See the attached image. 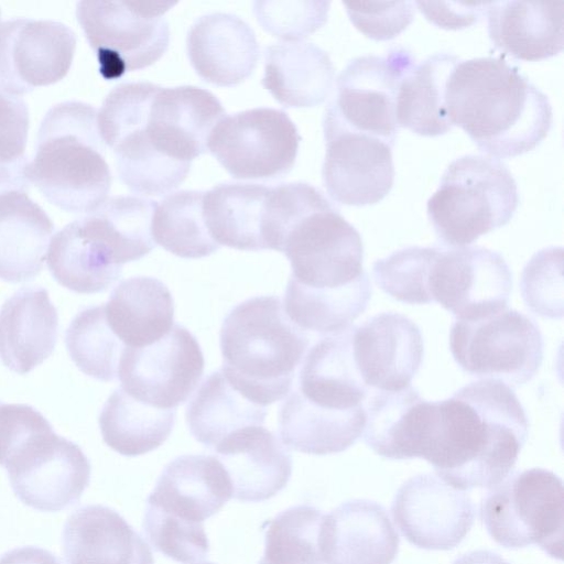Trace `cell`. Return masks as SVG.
Masks as SVG:
<instances>
[{"mask_svg":"<svg viewBox=\"0 0 564 564\" xmlns=\"http://www.w3.org/2000/svg\"><path fill=\"white\" fill-rule=\"evenodd\" d=\"M225 115L217 97L200 87L132 82L106 96L97 122L121 182L133 193L160 196L186 178Z\"/></svg>","mask_w":564,"mask_h":564,"instance_id":"1","label":"cell"},{"mask_svg":"<svg viewBox=\"0 0 564 564\" xmlns=\"http://www.w3.org/2000/svg\"><path fill=\"white\" fill-rule=\"evenodd\" d=\"M528 435V416L513 390L482 379L429 401L417 458L456 489H489L510 474Z\"/></svg>","mask_w":564,"mask_h":564,"instance_id":"2","label":"cell"},{"mask_svg":"<svg viewBox=\"0 0 564 564\" xmlns=\"http://www.w3.org/2000/svg\"><path fill=\"white\" fill-rule=\"evenodd\" d=\"M445 101L451 122L494 158L532 150L552 126L549 97L501 57L459 61L448 78Z\"/></svg>","mask_w":564,"mask_h":564,"instance_id":"3","label":"cell"},{"mask_svg":"<svg viewBox=\"0 0 564 564\" xmlns=\"http://www.w3.org/2000/svg\"><path fill=\"white\" fill-rule=\"evenodd\" d=\"M308 344L280 297L254 296L231 308L223 322L220 370L240 394L265 406L291 392Z\"/></svg>","mask_w":564,"mask_h":564,"instance_id":"4","label":"cell"},{"mask_svg":"<svg viewBox=\"0 0 564 564\" xmlns=\"http://www.w3.org/2000/svg\"><path fill=\"white\" fill-rule=\"evenodd\" d=\"M280 226V252L292 269L289 284L311 291L339 290L366 272L360 234L315 186L281 185Z\"/></svg>","mask_w":564,"mask_h":564,"instance_id":"5","label":"cell"},{"mask_svg":"<svg viewBox=\"0 0 564 564\" xmlns=\"http://www.w3.org/2000/svg\"><path fill=\"white\" fill-rule=\"evenodd\" d=\"M105 147L93 106L57 104L41 122L29 180L61 209L90 213L107 198L111 185Z\"/></svg>","mask_w":564,"mask_h":564,"instance_id":"6","label":"cell"},{"mask_svg":"<svg viewBox=\"0 0 564 564\" xmlns=\"http://www.w3.org/2000/svg\"><path fill=\"white\" fill-rule=\"evenodd\" d=\"M519 204L517 182L497 158L464 154L442 174L427 200V216L447 247H465L506 225Z\"/></svg>","mask_w":564,"mask_h":564,"instance_id":"7","label":"cell"},{"mask_svg":"<svg viewBox=\"0 0 564 564\" xmlns=\"http://www.w3.org/2000/svg\"><path fill=\"white\" fill-rule=\"evenodd\" d=\"M176 2L155 0H83L76 18L107 80L142 69L167 50L165 12Z\"/></svg>","mask_w":564,"mask_h":564,"instance_id":"8","label":"cell"},{"mask_svg":"<svg viewBox=\"0 0 564 564\" xmlns=\"http://www.w3.org/2000/svg\"><path fill=\"white\" fill-rule=\"evenodd\" d=\"M480 519L501 546L534 544L561 560L563 481L553 471L538 467L508 475L481 499Z\"/></svg>","mask_w":564,"mask_h":564,"instance_id":"9","label":"cell"},{"mask_svg":"<svg viewBox=\"0 0 564 564\" xmlns=\"http://www.w3.org/2000/svg\"><path fill=\"white\" fill-rule=\"evenodd\" d=\"M543 347L536 323L508 307L476 321L456 319L449 333L451 352L462 370L508 387L522 386L534 377Z\"/></svg>","mask_w":564,"mask_h":564,"instance_id":"10","label":"cell"},{"mask_svg":"<svg viewBox=\"0 0 564 564\" xmlns=\"http://www.w3.org/2000/svg\"><path fill=\"white\" fill-rule=\"evenodd\" d=\"M415 63L413 54L404 47L352 58L338 75L324 115L393 147L399 128L400 85Z\"/></svg>","mask_w":564,"mask_h":564,"instance_id":"11","label":"cell"},{"mask_svg":"<svg viewBox=\"0 0 564 564\" xmlns=\"http://www.w3.org/2000/svg\"><path fill=\"white\" fill-rule=\"evenodd\" d=\"M300 141L286 112L262 107L223 117L208 138L207 151L235 178L270 180L292 170Z\"/></svg>","mask_w":564,"mask_h":564,"instance_id":"12","label":"cell"},{"mask_svg":"<svg viewBox=\"0 0 564 564\" xmlns=\"http://www.w3.org/2000/svg\"><path fill=\"white\" fill-rule=\"evenodd\" d=\"M511 271L498 252L479 246L433 247L425 278L427 304L458 321H476L508 307Z\"/></svg>","mask_w":564,"mask_h":564,"instance_id":"13","label":"cell"},{"mask_svg":"<svg viewBox=\"0 0 564 564\" xmlns=\"http://www.w3.org/2000/svg\"><path fill=\"white\" fill-rule=\"evenodd\" d=\"M10 485L26 506L45 512L68 508L90 480V463L74 442L48 424L19 444L7 458Z\"/></svg>","mask_w":564,"mask_h":564,"instance_id":"14","label":"cell"},{"mask_svg":"<svg viewBox=\"0 0 564 564\" xmlns=\"http://www.w3.org/2000/svg\"><path fill=\"white\" fill-rule=\"evenodd\" d=\"M205 368L196 337L184 326L172 329L142 348L126 347L118 379L128 394L159 409H176L197 388Z\"/></svg>","mask_w":564,"mask_h":564,"instance_id":"15","label":"cell"},{"mask_svg":"<svg viewBox=\"0 0 564 564\" xmlns=\"http://www.w3.org/2000/svg\"><path fill=\"white\" fill-rule=\"evenodd\" d=\"M75 50L76 34L62 22L29 18L0 22V91L18 97L59 82Z\"/></svg>","mask_w":564,"mask_h":564,"instance_id":"16","label":"cell"},{"mask_svg":"<svg viewBox=\"0 0 564 564\" xmlns=\"http://www.w3.org/2000/svg\"><path fill=\"white\" fill-rule=\"evenodd\" d=\"M323 130L326 149L322 176L329 196L355 206L381 200L394 181L392 145L325 115Z\"/></svg>","mask_w":564,"mask_h":564,"instance_id":"17","label":"cell"},{"mask_svg":"<svg viewBox=\"0 0 564 564\" xmlns=\"http://www.w3.org/2000/svg\"><path fill=\"white\" fill-rule=\"evenodd\" d=\"M391 512L402 535L425 550L457 546L475 519L470 497L432 474H420L403 482Z\"/></svg>","mask_w":564,"mask_h":564,"instance_id":"18","label":"cell"},{"mask_svg":"<svg viewBox=\"0 0 564 564\" xmlns=\"http://www.w3.org/2000/svg\"><path fill=\"white\" fill-rule=\"evenodd\" d=\"M357 371L369 389L399 391L417 373L424 355L417 325L402 314L388 312L352 328Z\"/></svg>","mask_w":564,"mask_h":564,"instance_id":"19","label":"cell"},{"mask_svg":"<svg viewBox=\"0 0 564 564\" xmlns=\"http://www.w3.org/2000/svg\"><path fill=\"white\" fill-rule=\"evenodd\" d=\"M230 498V478L215 455H182L164 467L147 508L187 525L204 527Z\"/></svg>","mask_w":564,"mask_h":564,"instance_id":"20","label":"cell"},{"mask_svg":"<svg viewBox=\"0 0 564 564\" xmlns=\"http://www.w3.org/2000/svg\"><path fill=\"white\" fill-rule=\"evenodd\" d=\"M400 539L387 510L354 499L324 514L319 547L325 564H391Z\"/></svg>","mask_w":564,"mask_h":564,"instance_id":"21","label":"cell"},{"mask_svg":"<svg viewBox=\"0 0 564 564\" xmlns=\"http://www.w3.org/2000/svg\"><path fill=\"white\" fill-rule=\"evenodd\" d=\"M213 451L230 478L232 498L239 501L268 500L288 485L292 475L289 449L262 425L232 432Z\"/></svg>","mask_w":564,"mask_h":564,"instance_id":"22","label":"cell"},{"mask_svg":"<svg viewBox=\"0 0 564 564\" xmlns=\"http://www.w3.org/2000/svg\"><path fill=\"white\" fill-rule=\"evenodd\" d=\"M186 50L197 75L224 87L246 80L260 55L253 30L238 15L224 12L198 18L188 30Z\"/></svg>","mask_w":564,"mask_h":564,"instance_id":"23","label":"cell"},{"mask_svg":"<svg viewBox=\"0 0 564 564\" xmlns=\"http://www.w3.org/2000/svg\"><path fill=\"white\" fill-rule=\"evenodd\" d=\"M352 328L323 336L305 354L293 391L308 405L332 412L365 410L370 389L356 368Z\"/></svg>","mask_w":564,"mask_h":564,"instance_id":"24","label":"cell"},{"mask_svg":"<svg viewBox=\"0 0 564 564\" xmlns=\"http://www.w3.org/2000/svg\"><path fill=\"white\" fill-rule=\"evenodd\" d=\"M58 313L42 286H23L0 308V360L11 371L25 375L54 350Z\"/></svg>","mask_w":564,"mask_h":564,"instance_id":"25","label":"cell"},{"mask_svg":"<svg viewBox=\"0 0 564 564\" xmlns=\"http://www.w3.org/2000/svg\"><path fill=\"white\" fill-rule=\"evenodd\" d=\"M63 550L67 564H154L141 535L117 511L100 505L68 517Z\"/></svg>","mask_w":564,"mask_h":564,"instance_id":"26","label":"cell"},{"mask_svg":"<svg viewBox=\"0 0 564 564\" xmlns=\"http://www.w3.org/2000/svg\"><path fill=\"white\" fill-rule=\"evenodd\" d=\"M486 13L489 37L506 55L538 61L563 48V1H494Z\"/></svg>","mask_w":564,"mask_h":564,"instance_id":"27","label":"cell"},{"mask_svg":"<svg viewBox=\"0 0 564 564\" xmlns=\"http://www.w3.org/2000/svg\"><path fill=\"white\" fill-rule=\"evenodd\" d=\"M335 68L327 52L308 42L267 46L262 86L289 108L322 104L332 93Z\"/></svg>","mask_w":564,"mask_h":564,"instance_id":"28","label":"cell"},{"mask_svg":"<svg viewBox=\"0 0 564 564\" xmlns=\"http://www.w3.org/2000/svg\"><path fill=\"white\" fill-rule=\"evenodd\" d=\"M54 225L26 193L0 194V279L19 283L43 269Z\"/></svg>","mask_w":564,"mask_h":564,"instance_id":"29","label":"cell"},{"mask_svg":"<svg viewBox=\"0 0 564 564\" xmlns=\"http://www.w3.org/2000/svg\"><path fill=\"white\" fill-rule=\"evenodd\" d=\"M107 322L129 348L149 346L174 325V302L169 288L156 278L132 276L121 281L105 304Z\"/></svg>","mask_w":564,"mask_h":564,"instance_id":"30","label":"cell"},{"mask_svg":"<svg viewBox=\"0 0 564 564\" xmlns=\"http://www.w3.org/2000/svg\"><path fill=\"white\" fill-rule=\"evenodd\" d=\"M271 186L223 183L204 192L203 216L219 246L259 251L265 249L263 224Z\"/></svg>","mask_w":564,"mask_h":564,"instance_id":"31","label":"cell"},{"mask_svg":"<svg viewBox=\"0 0 564 564\" xmlns=\"http://www.w3.org/2000/svg\"><path fill=\"white\" fill-rule=\"evenodd\" d=\"M156 202L139 196L106 198L77 218L83 230L119 265L139 260L154 247L151 221Z\"/></svg>","mask_w":564,"mask_h":564,"instance_id":"32","label":"cell"},{"mask_svg":"<svg viewBox=\"0 0 564 564\" xmlns=\"http://www.w3.org/2000/svg\"><path fill=\"white\" fill-rule=\"evenodd\" d=\"M366 411L332 412L313 408L291 392L279 409L281 442L311 455L344 452L361 436Z\"/></svg>","mask_w":564,"mask_h":564,"instance_id":"33","label":"cell"},{"mask_svg":"<svg viewBox=\"0 0 564 564\" xmlns=\"http://www.w3.org/2000/svg\"><path fill=\"white\" fill-rule=\"evenodd\" d=\"M460 58L441 52L427 56L404 76L397 101V120L422 135H438L447 132L453 123L446 109V85Z\"/></svg>","mask_w":564,"mask_h":564,"instance_id":"34","label":"cell"},{"mask_svg":"<svg viewBox=\"0 0 564 564\" xmlns=\"http://www.w3.org/2000/svg\"><path fill=\"white\" fill-rule=\"evenodd\" d=\"M265 406L256 404L227 381L221 370L210 373L194 393L186 408V422L194 438L214 448L232 432L261 426Z\"/></svg>","mask_w":564,"mask_h":564,"instance_id":"35","label":"cell"},{"mask_svg":"<svg viewBox=\"0 0 564 564\" xmlns=\"http://www.w3.org/2000/svg\"><path fill=\"white\" fill-rule=\"evenodd\" d=\"M176 410L159 409L140 402L122 388L106 401L99 427L104 442L123 456H139L161 446L170 436Z\"/></svg>","mask_w":564,"mask_h":564,"instance_id":"36","label":"cell"},{"mask_svg":"<svg viewBox=\"0 0 564 564\" xmlns=\"http://www.w3.org/2000/svg\"><path fill=\"white\" fill-rule=\"evenodd\" d=\"M46 263L56 282L82 294L106 291L122 271V265L115 263L76 219L51 239Z\"/></svg>","mask_w":564,"mask_h":564,"instance_id":"37","label":"cell"},{"mask_svg":"<svg viewBox=\"0 0 564 564\" xmlns=\"http://www.w3.org/2000/svg\"><path fill=\"white\" fill-rule=\"evenodd\" d=\"M371 283L365 272L352 284L332 291H311L288 284L283 308L301 329L322 336L340 333L365 312Z\"/></svg>","mask_w":564,"mask_h":564,"instance_id":"38","label":"cell"},{"mask_svg":"<svg viewBox=\"0 0 564 564\" xmlns=\"http://www.w3.org/2000/svg\"><path fill=\"white\" fill-rule=\"evenodd\" d=\"M204 192L178 191L156 203L151 221L155 245L186 259L207 257L219 249L203 216Z\"/></svg>","mask_w":564,"mask_h":564,"instance_id":"39","label":"cell"},{"mask_svg":"<svg viewBox=\"0 0 564 564\" xmlns=\"http://www.w3.org/2000/svg\"><path fill=\"white\" fill-rule=\"evenodd\" d=\"M65 344L70 359L85 375L100 381L118 378L126 346L110 328L105 304L78 312L65 332Z\"/></svg>","mask_w":564,"mask_h":564,"instance_id":"40","label":"cell"},{"mask_svg":"<svg viewBox=\"0 0 564 564\" xmlns=\"http://www.w3.org/2000/svg\"><path fill=\"white\" fill-rule=\"evenodd\" d=\"M324 513L316 507H290L265 522L259 564H325L319 547Z\"/></svg>","mask_w":564,"mask_h":564,"instance_id":"41","label":"cell"},{"mask_svg":"<svg viewBox=\"0 0 564 564\" xmlns=\"http://www.w3.org/2000/svg\"><path fill=\"white\" fill-rule=\"evenodd\" d=\"M433 247L399 249L372 265L376 283L394 300L408 304H427L425 275Z\"/></svg>","mask_w":564,"mask_h":564,"instance_id":"42","label":"cell"},{"mask_svg":"<svg viewBox=\"0 0 564 564\" xmlns=\"http://www.w3.org/2000/svg\"><path fill=\"white\" fill-rule=\"evenodd\" d=\"M563 248H544L532 256L523 269L520 289L527 306L547 318H562Z\"/></svg>","mask_w":564,"mask_h":564,"instance_id":"43","label":"cell"},{"mask_svg":"<svg viewBox=\"0 0 564 564\" xmlns=\"http://www.w3.org/2000/svg\"><path fill=\"white\" fill-rule=\"evenodd\" d=\"M329 6V1L258 0L253 13L267 32L297 42L326 23Z\"/></svg>","mask_w":564,"mask_h":564,"instance_id":"44","label":"cell"},{"mask_svg":"<svg viewBox=\"0 0 564 564\" xmlns=\"http://www.w3.org/2000/svg\"><path fill=\"white\" fill-rule=\"evenodd\" d=\"M356 28L375 40H390L403 31L413 20L412 1L343 2Z\"/></svg>","mask_w":564,"mask_h":564,"instance_id":"45","label":"cell"},{"mask_svg":"<svg viewBox=\"0 0 564 564\" xmlns=\"http://www.w3.org/2000/svg\"><path fill=\"white\" fill-rule=\"evenodd\" d=\"M29 123L25 102L0 91V163H12L26 156Z\"/></svg>","mask_w":564,"mask_h":564,"instance_id":"46","label":"cell"},{"mask_svg":"<svg viewBox=\"0 0 564 564\" xmlns=\"http://www.w3.org/2000/svg\"><path fill=\"white\" fill-rule=\"evenodd\" d=\"M427 20L446 29H460L477 22L489 2H414Z\"/></svg>","mask_w":564,"mask_h":564,"instance_id":"47","label":"cell"},{"mask_svg":"<svg viewBox=\"0 0 564 564\" xmlns=\"http://www.w3.org/2000/svg\"><path fill=\"white\" fill-rule=\"evenodd\" d=\"M28 165L26 156L12 163H0V194L11 191L29 192L31 182Z\"/></svg>","mask_w":564,"mask_h":564,"instance_id":"48","label":"cell"},{"mask_svg":"<svg viewBox=\"0 0 564 564\" xmlns=\"http://www.w3.org/2000/svg\"><path fill=\"white\" fill-rule=\"evenodd\" d=\"M0 564H62L47 550L36 546L13 549L0 557Z\"/></svg>","mask_w":564,"mask_h":564,"instance_id":"49","label":"cell"},{"mask_svg":"<svg viewBox=\"0 0 564 564\" xmlns=\"http://www.w3.org/2000/svg\"><path fill=\"white\" fill-rule=\"evenodd\" d=\"M453 564H510L499 554L488 550H477L462 555Z\"/></svg>","mask_w":564,"mask_h":564,"instance_id":"50","label":"cell"},{"mask_svg":"<svg viewBox=\"0 0 564 564\" xmlns=\"http://www.w3.org/2000/svg\"><path fill=\"white\" fill-rule=\"evenodd\" d=\"M195 564H215V563H210V562H203V563H195Z\"/></svg>","mask_w":564,"mask_h":564,"instance_id":"51","label":"cell"},{"mask_svg":"<svg viewBox=\"0 0 564 564\" xmlns=\"http://www.w3.org/2000/svg\"><path fill=\"white\" fill-rule=\"evenodd\" d=\"M0 14H1V12H0Z\"/></svg>","mask_w":564,"mask_h":564,"instance_id":"52","label":"cell"},{"mask_svg":"<svg viewBox=\"0 0 564 564\" xmlns=\"http://www.w3.org/2000/svg\"><path fill=\"white\" fill-rule=\"evenodd\" d=\"M1 402V401H0Z\"/></svg>","mask_w":564,"mask_h":564,"instance_id":"53","label":"cell"}]
</instances>
